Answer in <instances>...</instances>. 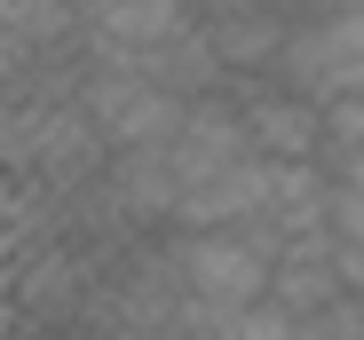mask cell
I'll return each mask as SVG.
<instances>
[{
	"mask_svg": "<svg viewBox=\"0 0 364 340\" xmlns=\"http://www.w3.org/2000/svg\"><path fill=\"white\" fill-rule=\"evenodd\" d=\"M277 238H254V230H206V238H182L174 246V269H182V285L198 293V309L214 317V332L230 317H246L269 301L277 285Z\"/></svg>",
	"mask_w": 364,
	"mask_h": 340,
	"instance_id": "6da1fadb",
	"label": "cell"
},
{
	"mask_svg": "<svg viewBox=\"0 0 364 340\" xmlns=\"http://www.w3.org/2000/svg\"><path fill=\"white\" fill-rule=\"evenodd\" d=\"M277 87L301 95V103H325V111L348 103V95H364V0L293 24L285 64H277Z\"/></svg>",
	"mask_w": 364,
	"mask_h": 340,
	"instance_id": "7a4b0ae2",
	"label": "cell"
},
{
	"mask_svg": "<svg viewBox=\"0 0 364 340\" xmlns=\"http://www.w3.org/2000/svg\"><path fill=\"white\" fill-rule=\"evenodd\" d=\"M246 135H254V158L269 166H317V143H325V103H301L285 87L269 95H246Z\"/></svg>",
	"mask_w": 364,
	"mask_h": 340,
	"instance_id": "3957f363",
	"label": "cell"
},
{
	"mask_svg": "<svg viewBox=\"0 0 364 340\" xmlns=\"http://www.w3.org/2000/svg\"><path fill=\"white\" fill-rule=\"evenodd\" d=\"M95 32L111 48V64H143V55L191 40L198 16H191V0H95Z\"/></svg>",
	"mask_w": 364,
	"mask_h": 340,
	"instance_id": "277c9868",
	"label": "cell"
}]
</instances>
